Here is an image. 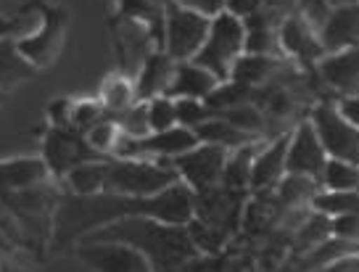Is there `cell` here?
<instances>
[{
  "instance_id": "obj_37",
  "label": "cell",
  "mask_w": 359,
  "mask_h": 272,
  "mask_svg": "<svg viewBox=\"0 0 359 272\" xmlns=\"http://www.w3.org/2000/svg\"><path fill=\"white\" fill-rule=\"evenodd\" d=\"M312 272H359V251H348V254L327 261V264H323V267H317Z\"/></svg>"
},
{
  "instance_id": "obj_13",
  "label": "cell",
  "mask_w": 359,
  "mask_h": 272,
  "mask_svg": "<svg viewBox=\"0 0 359 272\" xmlns=\"http://www.w3.org/2000/svg\"><path fill=\"white\" fill-rule=\"evenodd\" d=\"M175 69L177 61L164 53V50H151L143 64L137 69V77H135V93H137V101H151L158 95H167L172 77H175Z\"/></svg>"
},
{
  "instance_id": "obj_10",
  "label": "cell",
  "mask_w": 359,
  "mask_h": 272,
  "mask_svg": "<svg viewBox=\"0 0 359 272\" xmlns=\"http://www.w3.org/2000/svg\"><path fill=\"white\" fill-rule=\"evenodd\" d=\"M327 161V154L320 137L314 132V127L309 122L293 130L288 135V151H285V175H302V177H312L320 182L323 167Z\"/></svg>"
},
{
  "instance_id": "obj_2",
  "label": "cell",
  "mask_w": 359,
  "mask_h": 272,
  "mask_svg": "<svg viewBox=\"0 0 359 272\" xmlns=\"http://www.w3.org/2000/svg\"><path fill=\"white\" fill-rule=\"evenodd\" d=\"M180 175L169 159H109L106 161V193L148 198L175 185Z\"/></svg>"
},
{
  "instance_id": "obj_24",
  "label": "cell",
  "mask_w": 359,
  "mask_h": 272,
  "mask_svg": "<svg viewBox=\"0 0 359 272\" xmlns=\"http://www.w3.org/2000/svg\"><path fill=\"white\" fill-rule=\"evenodd\" d=\"M314 212L330 217H346V215H359V191H325L317 193L312 198Z\"/></svg>"
},
{
  "instance_id": "obj_1",
  "label": "cell",
  "mask_w": 359,
  "mask_h": 272,
  "mask_svg": "<svg viewBox=\"0 0 359 272\" xmlns=\"http://www.w3.org/2000/svg\"><path fill=\"white\" fill-rule=\"evenodd\" d=\"M85 240L127 243L146 257L154 272H182V267L198 254L188 225H167L140 215L119 217L109 225L95 227L85 236Z\"/></svg>"
},
{
  "instance_id": "obj_30",
  "label": "cell",
  "mask_w": 359,
  "mask_h": 272,
  "mask_svg": "<svg viewBox=\"0 0 359 272\" xmlns=\"http://www.w3.org/2000/svg\"><path fill=\"white\" fill-rule=\"evenodd\" d=\"M320 182L312 180V177H302V175H285L278 185L280 191V198L285 204H299V201H312L314 196L320 193L317 188Z\"/></svg>"
},
{
  "instance_id": "obj_41",
  "label": "cell",
  "mask_w": 359,
  "mask_h": 272,
  "mask_svg": "<svg viewBox=\"0 0 359 272\" xmlns=\"http://www.w3.org/2000/svg\"><path fill=\"white\" fill-rule=\"evenodd\" d=\"M0 272H24V270H13V267H11V270H8V267H3V270H0Z\"/></svg>"
},
{
  "instance_id": "obj_32",
  "label": "cell",
  "mask_w": 359,
  "mask_h": 272,
  "mask_svg": "<svg viewBox=\"0 0 359 272\" xmlns=\"http://www.w3.org/2000/svg\"><path fill=\"white\" fill-rule=\"evenodd\" d=\"M146 106H148V125H151V132H164V130L177 127V111H175V101H172L169 95L151 98V101H146Z\"/></svg>"
},
{
  "instance_id": "obj_35",
  "label": "cell",
  "mask_w": 359,
  "mask_h": 272,
  "mask_svg": "<svg viewBox=\"0 0 359 272\" xmlns=\"http://www.w3.org/2000/svg\"><path fill=\"white\" fill-rule=\"evenodd\" d=\"M262 8H264V0H224V11L241 22H246L248 16H254Z\"/></svg>"
},
{
  "instance_id": "obj_36",
  "label": "cell",
  "mask_w": 359,
  "mask_h": 272,
  "mask_svg": "<svg viewBox=\"0 0 359 272\" xmlns=\"http://www.w3.org/2000/svg\"><path fill=\"white\" fill-rule=\"evenodd\" d=\"M172 3H177V6L188 8V11L201 13L206 19H214L217 13L224 11V0H172Z\"/></svg>"
},
{
  "instance_id": "obj_21",
  "label": "cell",
  "mask_w": 359,
  "mask_h": 272,
  "mask_svg": "<svg viewBox=\"0 0 359 272\" xmlns=\"http://www.w3.org/2000/svg\"><path fill=\"white\" fill-rule=\"evenodd\" d=\"M196 137H198V143H212V146H219L224 151H236V148L246 146L251 140H259V137H251L246 132H241L238 127H233L227 119L222 116H217L214 114L209 122H203L198 130H196Z\"/></svg>"
},
{
  "instance_id": "obj_22",
  "label": "cell",
  "mask_w": 359,
  "mask_h": 272,
  "mask_svg": "<svg viewBox=\"0 0 359 272\" xmlns=\"http://www.w3.org/2000/svg\"><path fill=\"white\" fill-rule=\"evenodd\" d=\"M275 69H278V61H275L272 56H262V53H243V56L236 61L233 72H230V80L254 88V85L267 80Z\"/></svg>"
},
{
  "instance_id": "obj_43",
  "label": "cell",
  "mask_w": 359,
  "mask_h": 272,
  "mask_svg": "<svg viewBox=\"0 0 359 272\" xmlns=\"http://www.w3.org/2000/svg\"><path fill=\"white\" fill-rule=\"evenodd\" d=\"M357 191H359V185H357Z\"/></svg>"
},
{
  "instance_id": "obj_40",
  "label": "cell",
  "mask_w": 359,
  "mask_h": 272,
  "mask_svg": "<svg viewBox=\"0 0 359 272\" xmlns=\"http://www.w3.org/2000/svg\"><path fill=\"white\" fill-rule=\"evenodd\" d=\"M330 8H346V6H357L359 0H325Z\"/></svg>"
},
{
  "instance_id": "obj_9",
  "label": "cell",
  "mask_w": 359,
  "mask_h": 272,
  "mask_svg": "<svg viewBox=\"0 0 359 272\" xmlns=\"http://www.w3.org/2000/svg\"><path fill=\"white\" fill-rule=\"evenodd\" d=\"M77 257L95 272H154L140 251L114 240H85Z\"/></svg>"
},
{
  "instance_id": "obj_15",
  "label": "cell",
  "mask_w": 359,
  "mask_h": 272,
  "mask_svg": "<svg viewBox=\"0 0 359 272\" xmlns=\"http://www.w3.org/2000/svg\"><path fill=\"white\" fill-rule=\"evenodd\" d=\"M278 43H280L291 56H299L302 61H317L325 56V48L320 43V34L312 32V24L302 19V16H291L280 24L278 32Z\"/></svg>"
},
{
  "instance_id": "obj_28",
  "label": "cell",
  "mask_w": 359,
  "mask_h": 272,
  "mask_svg": "<svg viewBox=\"0 0 359 272\" xmlns=\"http://www.w3.org/2000/svg\"><path fill=\"white\" fill-rule=\"evenodd\" d=\"M114 122L119 125L122 135H127V137H146V135H151L146 101H137V103H133L130 109H124V111L114 114Z\"/></svg>"
},
{
  "instance_id": "obj_31",
  "label": "cell",
  "mask_w": 359,
  "mask_h": 272,
  "mask_svg": "<svg viewBox=\"0 0 359 272\" xmlns=\"http://www.w3.org/2000/svg\"><path fill=\"white\" fill-rule=\"evenodd\" d=\"M175 111H177V125L185 127V130H193V132L214 116V111L206 106V101H196V98H177Z\"/></svg>"
},
{
  "instance_id": "obj_3",
  "label": "cell",
  "mask_w": 359,
  "mask_h": 272,
  "mask_svg": "<svg viewBox=\"0 0 359 272\" xmlns=\"http://www.w3.org/2000/svg\"><path fill=\"white\" fill-rule=\"evenodd\" d=\"M243 53H246V24L222 11L212 19L209 34L193 61L198 67L209 69L219 82H227L236 61Z\"/></svg>"
},
{
  "instance_id": "obj_20",
  "label": "cell",
  "mask_w": 359,
  "mask_h": 272,
  "mask_svg": "<svg viewBox=\"0 0 359 272\" xmlns=\"http://www.w3.org/2000/svg\"><path fill=\"white\" fill-rule=\"evenodd\" d=\"M259 151V140H251L246 146L236 148L233 154H227V161H224L222 170V180L219 185L227 188L233 193H243L248 188V180H251V164H254V156Z\"/></svg>"
},
{
  "instance_id": "obj_26",
  "label": "cell",
  "mask_w": 359,
  "mask_h": 272,
  "mask_svg": "<svg viewBox=\"0 0 359 272\" xmlns=\"http://www.w3.org/2000/svg\"><path fill=\"white\" fill-rule=\"evenodd\" d=\"M119 137H122V130L114 122V116H103L101 122H95V125L85 132V140H88L90 151H93L98 159H106V156L111 159Z\"/></svg>"
},
{
  "instance_id": "obj_5",
  "label": "cell",
  "mask_w": 359,
  "mask_h": 272,
  "mask_svg": "<svg viewBox=\"0 0 359 272\" xmlns=\"http://www.w3.org/2000/svg\"><path fill=\"white\" fill-rule=\"evenodd\" d=\"M309 125L325 148L327 159H341L359 164V127H354L333 103L314 106Z\"/></svg>"
},
{
  "instance_id": "obj_16",
  "label": "cell",
  "mask_w": 359,
  "mask_h": 272,
  "mask_svg": "<svg viewBox=\"0 0 359 272\" xmlns=\"http://www.w3.org/2000/svg\"><path fill=\"white\" fill-rule=\"evenodd\" d=\"M50 175L48 164L43 159H11L0 161V191L22 193L43 185Z\"/></svg>"
},
{
  "instance_id": "obj_34",
  "label": "cell",
  "mask_w": 359,
  "mask_h": 272,
  "mask_svg": "<svg viewBox=\"0 0 359 272\" xmlns=\"http://www.w3.org/2000/svg\"><path fill=\"white\" fill-rule=\"evenodd\" d=\"M330 222H333V238L346 240L354 249H359V215L336 217Z\"/></svg>"
},
{
  "instance_id": "obj_11",
  "label": "cell",
  "mask_w": 359,
  "mask_h": 272,
  "mask_svg": "<svg viewBox=\"0 0 359 272\" xmlns=\"http://www.w3.org/2000/svg\"><path fill=\"white\" fill-rule=\"evenodd\" d=\"M320 43L325 48V56L359 48V3L327 11L325 22L320 24Z\"/></svg>"
},
{
  "instance_id": "obj_8",
  "label": "cell",
  "mask_w": 359,
  "mask_h": 272,
  "mask_svg": "<svg viewBox=\"0 0 359 272\" xmlns=\"http://www.w3.org/2000/svg\"><path fill=\"white\" fill-rule=\"evenodd\" d=\"M90 159H98V156L90 151L82 132L72 130V127H50L43 143V161L48 164L50 175L67 177L69 170H74L77 164Z\"/></svg>"
},
{
  "instance_id": "obj_12",
  "label": "cell",
  "mask_w": 359,
  "mask_h": 272,
  "mask_svg": "<svg viewBox=\"0 0 359 272\" xmlns=\"http://www.w3.org/2000/svg\"><path fill=\"white\" fill-rule=\"evenodd\" d=\"M285 151H288V135L275 137L269 146L259 148L251 164L248 191L267 193L280 185V180L285 177Z\"/></svg>"
},
{
  "instance_id": "obj_39",
  "label": "cell",
  "mask_w": 359,
  "mask_h": 272,
  "mask_svg": "<svg viewBox=\"0 0 359 272\" xmlns=\"http://www.w3.org/2000/svg\"><path fill=\"white\" fill-rule=\"evenodd\" d=\"M336 106H338V111L344 114L351 125L359 127V95H346V98H341Z\"/></svg>"
},
{
  "instance_id": "obj_23",
  "label": "cell",
  "mask_w": 359,
  "mask_h": 272,
  "mask_svg": "<svg viewBox=\"0 0 359 272\" xmlns=\"http://www.w3.org/2000/svg\"><path fill=\"white\" fill-rule=\"evenodd\" d=\"M133 103H137V93H135V82L124 74H114L103 82L101 88V106L106 111L119 114L124 109H130Z\"/></svg>"
},
{
  "instance_id": "obj_27",
  "label": "cell",
  "mask_w": 359,
  "mask_h": 272,
  "mask_svg": "<svg viewBox=\"0 0 359 272\" xmlns=\"http://www.w3.org/2000/svg\"><path fill=\"white\" fill-rule=\"evenodd\" d=\"M248 93H251V88L248 85H241V82H219L217 88H214V93L206 98V106L212 109L214 114H222L227 111V109H236V106H243V103H248Z\"/></svg>"
},
{
  "instance_id": "obj_42",
  "label": "cell",
  "mask_w": 359,
  "mask_h": 272,
  "mask_svg": "<svg viewBox=\"0 0 359 272\" xmlns=\"http://www.w3.org/2000/svg\"><path fill=\"white\" fill-rule=\"evenodd\" d=\"M0 98H3V93H0Z\"/></svg>"
},
{
  "instance_id": "obj_4",
  "label": "cell",
  "mask_w": 359,
  "mask_h": 272,
  "mask_svg": "<svg viewBox=\"0 0 359 272\" xmlns=\"http://www.w3.org/2000/svg\"><path fill=\"white\" fill-rule=\"evenodd\" d=\"M209 24H212V19H206L201 13L188 11V8H182L177 3L167 0L161 50L169 53L177 64L193 61L196 53L201 50L206 34H209Z\"/></svg>"
},
{
  "instance_id": "obj_18",
  "label": "cell",
  "mask_w": 359,
  "mask_h": 272,
  "mask_svg": "<svg viewBox=\"0 0 359 272\" xmlns=\"http://www.w3.org/2000/svg\"><path fill=\"white\" fill-rule=\"evenodd\" d=\"M37 69L22 56L19 40L13 37H0V93L13 90L16 85L32 80Z\"/></svg>"
},
{
  "instance_id": "obj_17",
  "label": "cell",
  "mask_w": 359,
  "mask_h": 272,
  "mask_svg": "<svg viewBox=\"0 0 359 272\" xmlns=\"http://www.w3.org/2000/svg\"><path fill=\"white\" fill-rule=\"evenodd\" d=\"M323 77L346 95H359V48L323 58Z\"/></svg>"
},
{
  "instance_id": "obj_29",
  "label": "cell",
  "mask_w": 359,
  "mask_h": 272,
  "mask_svg": "<svg viewBox=\"0 0 359 272\" xmlns=\"http://www.w3.org/2000/svg\"><path fill=\"white\" fill-rule=\"evenodd\" d=\"M217 116H222L227 119L233 127H238L241 132H246L251 137H259L264 132V116L259 109H254L251 103H243V106H236V109H227V111L217 114Z\"/></svg>"
},
{
  "instance_id": "obj_38",
  "label": "cell",
  "mask_w": 359,
  "mask_h": 272,
  "mask_svg": "<svg viewBox=\"0 0 359 272\" xmlns=\"http://www.w3.org/2000/svg\"><path fill=\"white\" fill-rule=\"evenodd\" d=\"M72 106H74V101H69V98H61V101L50 103V106H48L50 125L53 127H69V119H72Z\"/></svg>"
},
{
  "instance_id": "obj_14",
  "label": "cell",
  "mask_w": 359,
  "mask_h": 272,
  "mask_svg": "<svg viewBox=\"0 0 359 272\" xmlns=\"http://www.w3.org/2000/svg\"><path fill=\"white\" fill-rule=\"evenodd\" d=\"M217 85H219V80L214 77L209 69L198 67L196 61H182V64H177V69H175V77H172V85H169L167 95L172 101H177V98L206 101Z\"/></svg>"
},
{
  "instance_id": "obj_19",
  "label": "cell",
  "mask_w": 359,
  "mask_h": 272,
  "mask_svg": "<svg viewBox=\"0 0 359 272\" xmlns=\"http://www.w3.org/2000/svg\"><path fill=\"white\" fill-rule=\"evenodd\" d=\"M67 188L77 198H90V196H101L106 193V161L90 159L77 164L74 170L67 172Z\"/></svg>"
},
{
  "instance_id": "obj_25",
  "label": "cell",
  "mask_w": 359,
  "mask_h": 272,
  "mask_svg": "<svg viewBox=\"0 0 359 272\" xmlns=\"http://www.w3.org/2000/svg\"><path fill=\"white\" fill-rule=\"evenodd\" d=\"M320 185L325 191H357L359 185V164L341 159H327L320 175Z\"/></svg>"
},
{
  "instance_id": "obj_33",
  "label": "cell",
  "mask_w": 359,
  "mask_h": 272,
  "mask_svg": "<svg viewBox=\"0 0 359 272\" xmlns=\"http://www.w3.org/2000/svg\"><path fill=\"white\" fill-rule=\"evenodd\" d=\"M103 114H106V109H103L98 101H74V106H72V119H69V127L85 135V132H88L95 122H101Z\"/></svg>"
},
{
  "instance_id": "obj_7",
  "label": "cell",
  "mask_w": 359,
  "mask_h": 272,
  "mask_svg": "<svg viewBox=\"0 0 359 272\" xmlns=\"http://www.w3.org/2000/svg\"><path fill=\"white\" fill-rule=\"evenodd\" d=\"M64 29H67V11L45 6L43 22L37 27V32L29 37H19V50L22 56L32 64L34 69L48 67L50 61H56L61 43H64Z\"/></svg>"
},
{
  "instance_id": "obj_6",
  "label": "cell",
  "mask_w": 359,
  "mask_h": 272,
  "mask_svg": "<svg viewBox=\"0 0 359 272\" xmlns=\"http://www.w3.org/2000/svg\"><path fill=\"white\" fill-rule=\"evenodd\" d=\"M227 154L230 151H224L219 146L198 143L196 148L185 151L182 156H175L169 164L180 175V180L185 182V185H191L193 191H206V188L219 185V180H222Z\"/></svg>"
}]
</instances>
